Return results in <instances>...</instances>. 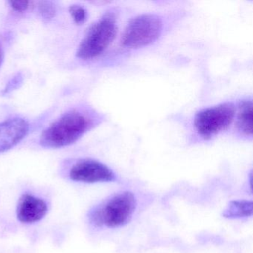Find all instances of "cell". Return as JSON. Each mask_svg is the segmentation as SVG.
<instances>
[{
  "label": "cell",
  "mask_w": 253,
  "mask_h": 253,
  "mask_svg": "<svg viewBox=\"0 0 253 253\" xmlns=\"http://www.w3.org/2000/svg\"><path fill=\"white\" fill-rule=\"evenodd\" d=\"M91 126V121L79 112H69L53 123L40 137L41 146L48 149L66 147L78 141Z\"/></svg>",
  "instance_id": "7a4b0ae2"
},
{
  "label": "cell",
  "mask_w": 253,
  "mask_h": 253,
  "mask_svg": "<svg viewBox=\"0 0 253 253\" xmlns=\"http://www.w3.org/2000/svg\"><path fill=\"white\" fill-rule=\"evenodd\" d=\"M136 207L132 192H120L94 207L88 213V220L95 227H121L131 220Z\"/></svg>",
  "instance_id": "6da1fadb"
},
{
  "label": "cell",
  "mask_w": 253,
  "mask_h": 253,
  "mask_svg": "<svg viewBox=\"0 0 253 253\" xmlns=\"http://www.w3.org/2000/svg\"><path fill=\"white\" fill-rule=\"evenodd\" d=\"M235 106L231 103H222L200 111L195 115V128L200 135L208 139L226 129L233 121Z\"/></svg>",
  "instance_id": "5b68a950"
},
{
  "label": "cell",
  "mask_w": 253,
  "mask_h": 253,
  "mask_svg": "<svg viewBox=\"0 0 253 253\" xmlns=\"http://www.w3.org/2000/svg\"><path fill=\"white\" fill-rule=\"evenodd\" d=\"M10 6L17 12H23L26 11L29 6V1H9Z\"/></svg>",
  "instance_id": "4fadbf2b"
},
{
  "label": "cell",
  "mask_w": 253,
  "mask_h": 253,
  "mask_svg": "<svg viewBox=\"0 0 253 253\" xmlns=\"http://www.w3.org/2000/svg\"><path fill=\"white\" fill-rule=\"evenodd\" d=\"M38 9H39L40 14L45 20H51L54 18L57 13L55 5L52 2H47V1L40 2Z\"/></svg>",
  "instance_id": "7c38bea8"
},
{
  "label": "cell",
  "mask_w": 253,
  "mask_h": 253,
  "mask_svg": "<svg viewBox=\"0 0 253 253\" xmlns=\"http://www.w3.org/2000/svg\"><path fill=\"white\" fill-rule=\"evenodd\" d=\"M69 177L72 181L85 183L112 182L116 179L109 167L93 159L77 161L69 169Z\"/></svg>",
  "instance_id": "8992f818"
},
{
  "label": "cell",
  "mask_w": 253,
  "mask_h": 253,
  "mask_svg": "<svg viewBox=\"0 0 253 253\" xmlns=\"http://www.w3.org/2000/svg\"><path fill=\"white\" fill-rule=\"evenodd\" d=\"M29 131V124L23 118H11L0 123V153L19 144Z\"/></svg>",
  "instance_id": "ba28073f"
},
{
  "label": "cell",
  "mask_w": 253,
  "mask_h": 253,
  "mask_svg": "<svg viewBox=\"0 0 253 253\" xmlns=\"http://www.w3.org/2000/svg\"><path fill=\"white\" fill-rule=\"evenodd\" d=\"M237 126L246 136L253 135V103L251 100H243L238 107Z\"/></svg>",
  "instance_id": "9c48e42d"
},
{
  "label": "cell",
  "mask_w": 253,
  "mask_h": 253,
  "mask_svg": "<svg viewBox=\"0 0 253 253\" xmlns=\"http://www.w3.org/2000/svg\"><path fill=\"white\" fill-rule=\"evenodd\" d=\"M21 78L22 77H20V75H17V77H15V78H14V79L11 81V84H13V85H11V84H8V87H7L6 88H5V93L9 92L10 91H11V90L14 89V88H15L16 87L18 86L19 84L20 83H21Z\"/></svg>",
  "instance_id": "5bb4252c"
},
{
  "label": "cell",
  "mask_w": 253,
  "mask_h": 253,
  "mask_svg": "<svg viewBox=\"0 0 253 253\" xmlns=\"http://www.w3.org/2000/svg\"><path fill=\"white\" fill-rule=\"evenodd\" d=\"M253 201L247 200L232 201L223 211V217L229 219H239L253 215Z\"/></svg>",
  "instance_id": "30bf717a"
},
{
  "label": "cell",
  "mask_w": 253,
  "mask_h": 253,
  "mask_svg": "<svg viewBox=\"0 0 253 253\" xmlns=\"http://www.w3.org/2000/svg\"><path fill=\"white\" fill-rule=\"evenodd\" d=\"M163 23L155 14H141L133 18L123 34L121 43L124 47L139 48L153 43L161 36Z\"/></svg>",
  "instance_id": "277c9868"
},
{
  "label": "cell",
  "mask_w": 253,
  "mask_h": 253,
  "mask_svg": "<svg viewBox=\"0 0 253 253\" xmlns=\"http://www.w3.org/2000/svg\"><path fill=\"white\" fill-rule=\"evenodd\" d=\"M48 211V204L43 199L26 193L19 200L17 217L20 223L32 224L42 220Z\"/></svg>",
  "instance_id": "52a82bcc"
},
{
  "label": "cell",
  "mask_w": 253,
  "mask_h": 253,
  "mask_svg": "<svg viewBox=\"0 0 253 253\" xmlns=\"http://www.w3.org/2000/svg\"><path fill=\"white\" fill-rule=\"evenodd\" d=\"M69 13L77 24L81 25L86 21L87 17H88L86 10L81 5H72L69 8Z\"/></svg>",
  "instance_id": "8fae6325"
},
{
  "label": "cell",
  "mask_w": 253,
  "mask_h": 253,
  "mask_svg": "<svg viewBox=\"0 0 253 253\" xmlns=\"http://www.w3.org/2000/svg\"><path fill=\"white\" fill-rule=\"evenodd\" d=\"M117 29L115 14L106 13L90 28L78 47L77 57L91 60L103 54L115 39Z\"/></svg>",
  "instance_id": "3957f363"
},
{
  "label": "cell",
  "mask_w": 253,
  "mask_h": 253,
  "mask_svg": "<svg viewBox=\"0 0 253 253\" xmlns=\"http://www.w3.org/2000/svg\"><path fill=\"white\" fill-rule=\"evenodd\" d=\"M4 57H5V54H4L3 48L0 43V67L2 66V63H3Z\"/></svg>",
  "instance_id": "9a60e30c"
}]
</instances>
